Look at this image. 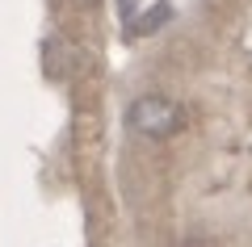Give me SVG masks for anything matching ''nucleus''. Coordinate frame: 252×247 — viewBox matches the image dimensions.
<instances>
[{
    "instance_id": "4",
    "label": "nucleus",
    "mask_w": 252,
    "mask_h": 247,
    "mask_svg": "<svg viewBox=\"0 0 252 247\" xmlns=\"http://www.w3.org/2000/svg\"><path fill=\"white\" fill-rule=\"evenodd\" d=\"M118 13H122V17H130V13H135V0H118Z\"/></svg>"
},
{
    "instance_id": "2",
    "label": "nucleus",
    "mask_w": 252,
    "mask_h": 247,
    "mask_svg": "<svg viewBox=\"0 0 252 247\" xmlns=\"http://www.w3.org/2000/svg\"><path fill=\"white\" fill-rule=\"evenodd\" d=\"M42 63H46V76L67 80V76H72L76 55L67 51V42H63V38H46V42H42Z\"/></svg>"
},
{
    "instance_id": "3",
    "label": "nucleus",
    "mask_w": 252,
    "mask_h": 247,
    "mask_svg": "<svg viewBox=\"0 0 252 247\" xmlns=\"http://www.w3.org/2000/svg\"><path fill=\"white\" fill-rule=\"evenodd\" d=\"M164 17H168V4H156V13H147V17L139 21V26H130V29H135V34L143 29V34H147V29H156V26H160Z\"/></svg>"
},
{
    "instance_id": "1",
    "label": "nucleus",
    "mask_w": 252,
    "mask_h": 247,
    "mask_svg": "<svg viewBox=\"0 0 252 247\" xmlns=\"http://www.w3.org/2000/svg\"><path fill=\"white\" fill-rule=\"evenodd\" d=\"M126 122H130L135 134H143V138H172L181 130V105L168 101V97H160V92H147V97H139L130 105Z\"/></svg>"
},
{
    "instance_id": "5",
    "label": "nucleus",
    "mask_w": 252,
    "mask_h": 247,
    "mask_svg": "<svg viewBox=\"0 0 252 247\" xmlns=\"http://www.w3.org/2000/svg\"><path fill=\"white\" fill-rule=\"evenodd\" d=\"M177 247H215V243H206V239H185V243H177Z\"/></svg>"
}]
</instances>
